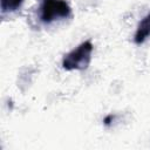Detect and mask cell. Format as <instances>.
<instances>
[{"label": "cell", "mask_w": 150, "mask_h": 150, "mask_svg": "<svg viewBox=\"0 0 150 150\" xmlns=\"http://www.w3.org/2000/svg\"><path fill=\"white\" fill-rule=\"evenodd\" d=\"M93 43L87 40L79 45L75 49L67 53L62 59V67L66 70H84L90 64Z\"/></svg>", "instance_id": "6da1fadb"}, {"label": "cell", "mask_w": 150, "mask_h": 150, "mask_svg": "<svg viewBox=\"0 0 150 150\" xmlns=\"http://www.w3.org/2000/svg\"><path fill=\"white\" fill-rule=\"evenodd\" d=\"M23 4V0H0V8L1 13H12L18 11Z\"/></svg>", "instance_id": "277c9868"}, {"label": "cell", "mask_w": 150, "mask_h": 150, "mask_svg": "<svg viewBox=\"0 0 150 150\" xmlns=\"http://www.w3.org/2000/svg\"><path fill=\"white\" fill-rule=\"evenodd\" d=\"M71 15V8L66 0H42L40 7V19L45 23H50L59 19H67Z\"/></svg>", "instance_id": "7a4b0ae2"}, {"label": "cell", "mask_w": 150, "mask_h": 150, "mask_svg": "<svg viewBox=\"0 0 150 150\" xmlns=\"http://www.w3.org/2000/svg\"><path fill=\"white\" fill-rule=\"evenodd\" d=\"M150 36V13L148 15H145L141 22L137 26L135 36H134V41L137 45L143 43Z\"/></svg>", "instance_id": "3957f363"}, {"label": "cell", "mask_w": 150, "mask_h": 150, "mask_svg": "<svg viewBox=\"0 0 150 150\" xmlns=\"http://www.w3.org/2000/svg\"><path fill=\"white\" fill-rule=\"evenodd\" d=\"M114 117H115V116H112V115H108V116H107V117H105V118L103 120V123H104L105 125H109V124H110V123L112 122Z\"/></svg>", "instance_id": "5b68a950"}]
</instances>
